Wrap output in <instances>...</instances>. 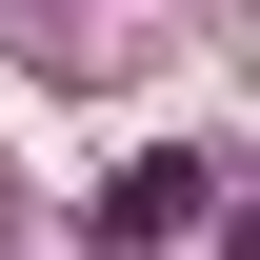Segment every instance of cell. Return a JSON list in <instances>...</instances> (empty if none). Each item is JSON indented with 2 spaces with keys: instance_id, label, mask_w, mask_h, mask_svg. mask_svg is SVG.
<instances>
[{
  "instance_id": "obj_1",
  "label": "cell",
  "mask_w": 260,
  "mask_h": 260,
  "mask_svg": "<svg viewBox=\"0 0 260 260\" xmlns=\"http://www.w3.org/2000/svg\"><path fill=\"white\" fill-rule=\"evenodd\" d=\"M200 200H220V160H200V140H160V160H120V180H100V240H120V260H160V240H200Z\"/></svg>"
}]
</instances>
